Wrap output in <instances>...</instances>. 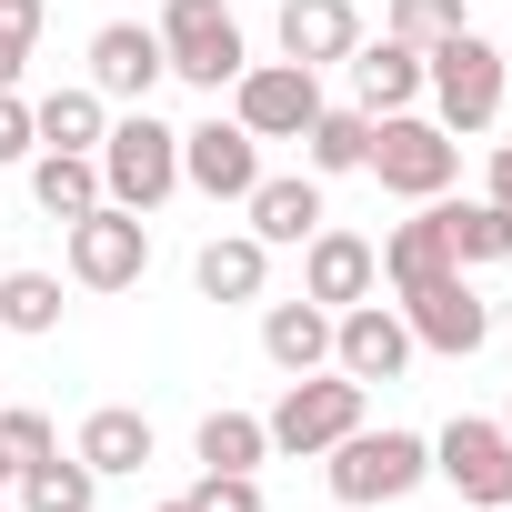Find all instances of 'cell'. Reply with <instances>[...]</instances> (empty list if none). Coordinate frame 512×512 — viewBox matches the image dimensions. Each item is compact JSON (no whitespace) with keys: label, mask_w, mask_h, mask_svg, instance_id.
<instances>
[{"label":"cell","mask_w":512,"mask_h":512,"mask_svg":"<svg viewBox=\"0 0 512 512\" xmlns=\"http://www.w3.org/2000/svg\"><path fill=\"white\" fill-rule=\"evenodd\" d=\"M322 482H332V502H352V512H372V502H402V492H422L432 482V442L422 432H402V422H362V432H342L332 452H322Z\"/></svg>","instance_id":"obj_1"},{"label":"cell","mask_w":512,"mask_h":512,"mask_svg":"<svg viewBox=\"0 0 512 512\" xmlns=\"http://www.w3.org/2000/svg\"><path fill=\"white\" fill-rule=\"evenodd\" d=\"M502 91H512V81H502V51H492L472 21L422 51V101H432V121H442L452 141H462V131H492V121H502Z\"/></svg>","instance_id":"obj_2"},{"label":"cell","mask_w":512,"mask_h":512,"mask_svg":"<svg viewBox=\"0 0 512 512\" xmlns=\"http://www.w3.org/2000/svg\"><path fill=\"white\" fill-rule=\"evenodd\" d=\"M91 161H101V201H121V211H141V221L181 191V131H171V121H151V101H141V111H121V121L101 131V151H91Z\"/></svg>","instance_id":"obj_3"},{"label":"cell","mask_w":512,"mask_h":512,"mask_svg":"<svg viewBox=\"0 0 512 512\" xmlns=\"http://www.w3.org/2000/svg\"><path fill=\"white\" fill-rule=\"evenodd\" d=\"M392 201H442L452 171H462V141L432 121V111H382L372 121V161H362Z\"/></svg>","instance_id":"obj_4"},{"label":"cell","mask_w":512,"mask_h":512,"mask_svg":"<svg viewBox=\"0 0 512 512\" xmlns=\"http://www.w3.org/2000/svg\"><path fill=\"white\" fill-rule=\"evenodd\" d=\"M151 31H161L171 81H191V91H211V101H221V91L241 81V61H251V51H241V21H231V0H161Z\"/></svg>","instance_id":"obj_5"},{"label":"cell","mask_w":512,"mask_h":512,"mask_svg":"<svg viewBox=\"0 0 512 512\" xmlns=\"http://www.w3.org/2000/svg\"><path fill=\"white\" fill-rule=\"evenodd\" d=\"M262 432H272V452L322 462L342 432H362V382L352 372H302V382H282V402L262 412Z\"/></svg>","instance_id":"obj_6"},{"label":"cell","mask_w":512,"mask_h":512,"mask_svg":"<svg viewBox=\"0 0 512 512\" xmlns=\"http://www.w3.org/2000/svg\"><path fill=\"white\" fill-rule=\"evenodd\" d=\"M61 231H71V282H81V292H131V282L151 272V221L121 211V201H91V211L61 221Z\"/></svg>","instance_id":"obj_7"},{"label":"cell","mask_w":512,"mask_h":512,"mask_svg":"<svg viewBox=\"0 0 512 512\" xmlns=\"http://www.w3.org/2000/svg\"><path fill=\"white\" fill-rule=\"evenodd\" d=\"M312 111H322V71H302V61H241L231 121H241L251 141H302Z\"/></svg>","instance_id":"obj_8"},{"label":"cell","mask_w":512,"mask_h":512,"mask_svg":"<svg viewBox=\"0 0 512 512\" xmlns=\"http://www.w3.org/2000/svg\"><path fill=\"white\" fill-rule=\"evenodd\" d=\"M432 472H442L462 502L502 512V502H512V432H502V422H482V412H452V422L432 432Z\"/></svg>","instance_id":"obj_9"},{"label":"cell","mask_w":512,"mask_h":512,"mask_svg":"<svg viewBox=\"0 0 512 512\" xmlns=\"http://www.w3.org/2000/svg\"><path fill=\"white\" fill-rule=\"evenodd\" d=\"M402 322H412V352H442V362H472V352L492 342V302H482L462 272L402 292Z\"/></svg>","instance_id":"obj_10"},{"label":"cell","mask_w":512,"mask_h":512,"mask_svg":"<svg viewBox=\"0 0 512 512\" xmlns=\"http://www.w3.org/2000/svg\"><path fill=\"white\" fill-rule=\"evenodd\" d=\"M332 372H352L362 392L372 382H402L412 372V322L372 292V302H352V312H332Z\"/></svg>","instance_id":"obj_11"},{"label":"cell","mask_w":512,"mask_h":512,"mask_svg":"<svg viewBox=\"0 0 512 512\" xmlns=\"http://www.w3.org/2000/svg\"><path fill=\"white\" fill-rule=\"evenodd\" d=\"M372 292H382V251H372L362 231L322 221V231L302 241V302H322V312H352V302H372Z\"/></svg>","instance_id":"obj_12"},{"label":"cell","mask_w":512,"mask_h":512,"mask_svg":"<svg viewBox=\"0 0 512 512\" xmlns=\"http://www.w3.org/2000/svg\"><path fill=\"white\" fill-rule=\"evenodd\" d=\"M181 181H191L201 201H251V181H262V141L211 111L201 131H181Z\"/></svg>","instance_id":"obj_13"},{"label":"cell","mask_w":512,"mask_h":512,"mask_svg":"<svg viewBox=\"0 0 512 512\" xmlns=\"http://www.w3.org/2000/svg\"><path fill=\"white\" fill-rule=\"evenodd\" d=\"M161 71H171V61H161V31H151V21H101V31H91V91H101V101H131V111H141Z\"/></svg>","instance_id":"obj_14"},{"label":"cell","mask_w":512,"mask_h":512,"mask_svg":"<svg viewBox=\"0 0 512 512\" xmlns=\"http://www.w3.org/2000/svg\"><path fill=\"white\" fill-rule=\"evenodd\" d=\"M251 241H262V251H302L332 211H322V181L312 171H262V181H251Z\"/></svg>","instance_id":"obj_15"},{"label":"cell","mask_w":512,"mask_h":512,"mask_svg":"<svg viewBox=\"0 0 512 512\" xmlns=\"http://www.w3.org/2000/svg\"><path fill=\"white\" fill-rule=\"evenodd\" d=\"M372 251H382V282L392 292H422V282L462 272L452 262V231H442V201H412V221H392V241H372Z\"/></svg>","instance_id":"obj_16"},{"label":"cell","mask_w":512,"mask_h":512,"mask_svg":"<svg viewBox=\"0 0 512 512\" xmlns=\"http://www.w3.org/2000/svg\"><path fill=\"white\" fill-rule=\"evenodd\" d=\"M352 51H362V11H352V0H282V61L332 71Z\"/></svg>","instance_id":"obj_17"},{"label":"cell","mask_w":512,"mask_h":512,"mask_svg":"<svg viewBox=\"0 0 512 512\" xmlns=\"http://www.w3.org/2000/svg\"><path fill=\"white\" fill-rule=\"evenodd\" d=\"M352 101H362L372 121H382V111H412V101H422V51L392 41V31L362 41V51H352Z\"/></svg>","instance_id":"obj_18"},{"label":"cell","mask_w":512,"mask_h":512,"mask_svg":"<svg viewBox=\"0 0 512 512\" xmlns=\"http://www.w3.org/2000/svg\"><path fill=\"white\" fill-rule=\"evenodd\" d=\"M191 282H201V302H262L272 251L251 241V231H211V241H201V262H191Z\"/></svg>","instance_id":"obj_19"},{"label":"cell","mask_w":512,"mask_h":512,"mask_svg":"<svg viewBox=\"0 0 512 512\" xmlns=\"http://www.w3.org/2000/svg\"><path fill=\"white\" fill-rule=\"evenodd\" d=\"M262 352H272V372H332V312L322 302H272L262 312Z\"/></svg>","instance_id":"obj_20"},{"label":"cell","mask_w":512,"mask_h":512,"mask_svg":"<svg viewBox=\"0 0 512 512\" xmlns=\"http://www.w3.org/2000/svg\"><path fill=\"white\" fill-rule=\"evenodd\" d=\"M101 482H121V472H141L151 462V412H131V402H101L91 422H81V442H71Z\"/></svg>","instance_id":"obj_21"},{"label":"cell","mask_w":512,"mask_h":512,"mask_svg":"<svg viewBox=\"0 0 512 512\" xmlns=\"http://www.w3.org/2000/svg\"><path fill=\"white\" fill-rule=\"evenodd\" d=\"M31 131H41V151H101V131H111V101H101L91 81H71V91L31 101Z\"/></svg>","instance_id":"obj_22"},{"label":"cell","mask_w":512,"mask_h":512,"mask_svg":"<svg viewBox=\"0 0 512 512\" xmlns=\"http://www.w3.org/2000/svg\"><path fill=\"white\" fill-rule=\"evenodd\" d=\"M302 161H312V181H342V171H362L372 161V111L352 101V111H312V131H302Z\"/></svg>","instance_id":"obj_23"},{"label":"cell","mask_w":512,"mask_h":512,"mask_svg":"<svg viewBox=\"0 0 512 512\" xmlns=\"http://www.w3.org/2000/svg\"><path fill=\"white\" fill-rule=\"evenodd\" d=\"M31 201H41L51 221H81V211L101 201V161H91V151H31Z\"/></svg>","instance_id":"obj_24"},{"label":"cell","mask_w":512,"mask_h":512,"mask_svg":"<svg viewBox=\"0 0 512 512\" xmlns=\"http://www.w3.org/2000/svg\"><path fill=\"white\" fill-rule=\"evenodd\" d=\"M191 452H201V472H262L272 462V432H262V412H201Z\"/></svg>","instance_id":"obj_25"},{"label":"cell","mask_w":512,"mask_h":512,"mask_svg":"<svg viewBox=\"0 0 512 512\" xmlns=\"http://www.w3.org/2000/svg\"><path fill=\"white\" fill-rule=\"evenodd\" d=\"M101 502V472L81 452H51V462H21V512H91Z\"/></svg>","instance_id":"obj_26"},{"label":"cell","mask_w":512,"mask_h":512,"mask_svg":"<svg viewBox=\"0 0 512 512\" xmlns=\"http://www.w3.org/2000/svg\"><path fill=\"white\" fill-rule=\"evenodd\" d=\"M442 231H452V262H512V211L502 201H452L442 191Z\"/></svg>","instance_id":"obj_27"},{"label":"cell","mask_w":512,"mask_h":512,"mask_svg":"<svg viewBox=\"0 0 512 512\" xmlns=\"http://www.w3.org/2000/svg\"><path fill=\"white\" fill-rule=\"evenodd\" d=\"M0 332L51 342V332H61V282H51V272H0Z\"/></svg>","instance_id":"obj_28"},{"label":"cell","mask_w":512,"mask_h":512,"mask_svg":"<svg viewBox=\"0 0 512 512\" xmlns=\"http://www.w3.org/2000/svg\"><path fill=\"white\" fill-rule=\"evenodd\" d=\"M382 31H392V41H412V51H432V41H452V31H462V0H392Z\"/></svg>","instance_id":"obj_29"},{"label":"cell","mask_w":512,"mask_h":512,"mask_svg":"<svg viewBox=\"0 0 512 512\" xmlns=\"http://www.w3.org/2000/svg\"><path fill=\"white\" fill-rule=\"evenodd\" d=\"M41 0H0V91H21V61H31V41H41Z\"/></svg>","instance_id":"obj_30"},{"label":"cell","mask_w":512,"mask_h":512,"mask_svg":"<svg viewBox=\"0 0 512 512\" xmlns=\"http://www.w3.org/2000/svg\"><path fill=\"white\" fill-rule=\"evenodd\" d=\"M0 452H11V472H21V462H51V452H61L51 412H31V402H21V412H0Z\"/></svg>","instance_id":"obj_31"},{"label":"cell","mask_w":512,"mask_h":512,"mask_svg":"<svg viewBox=\"0 0 512 512\" xmlns=\"http://www.w3.org/2000/svg\"><path fill=\"white\" fill-rule=\"evenodd\" d=\"M191 502H201V512H262V472H201Z\"/></svg>","instance_id":"obj_32"},{"label":"cell","mask_w":512,"mask_h":512,"mask_svg":"<svg viewBox=\"0 0 512 512\" xmlns=\"http://www.w3.org/2000/svg\"><path fill=\"white\" fill-rule=\"evenodd\" d=\"M41 151V131H31V101L21 91H0V171H11V161H31Z\"/></svg>","instance_id":"obj_33"},{"label":"cell","mask_w":512,"mask_h":512,"mask_svg":"<svg viewBox=\"0 0 512 512\" xmlns=\"http://www.w3.org/2000/svg\"><path fill=\"white\" fill-rule=\"evenodd\" d=\"M482 201L512 211V141H492V161H482Z\"/></svg>","instance_id":"obj_34"},{"label":"cell","mask_w":512,"mask_h":512,"mask_svg":"<svg viewBox=\"0 0 512 512\" xmlns=\"http://www.w3.org/2000/svg\"><path fill=\"white\" fill-rule=\"evenodd\" d=\"M151 512H201V502H191V492H171V502H151Z\"/></svg>","instance_id":"obj_35"},{"label":"cell","mask_w":512,"mask_h":512,"mask_svg":"<svg viewBox=\"0 0 512 512\" xmlns=\"http://www.w3.org/2000/svg\"><path fill=\"white\" fill-rule=\"evenodd\" d=\"M0 482H21V472H11V452H0Z\"/></svg>","instance_id":"obj_36"},{"label":"cell","mask_w":512,"mask_h":512,"mask_svg":"<svg viewBox=\"0 0 512 512\" xmlns=\"http://www.w3.org/2000/svg\"><path fill=\"white\" fill-rule=\"evenodd\" d=\"M502 432H512V412H502Z\"/></svg>","instance_id":"obj_37"},{"label":"cell","mask_w":512,"mask_h":512,"mask_svg":"<svg viewBox=\"0 0 512 512\" xmlns=\"http://www.w3.org/2000/svg\"><path fill=\"white\" fill-rule=\"evenodd\" d=\"M502 512H512V502H502Z\"/></svg>","instance_id":"obj_38"}]
</instances>
